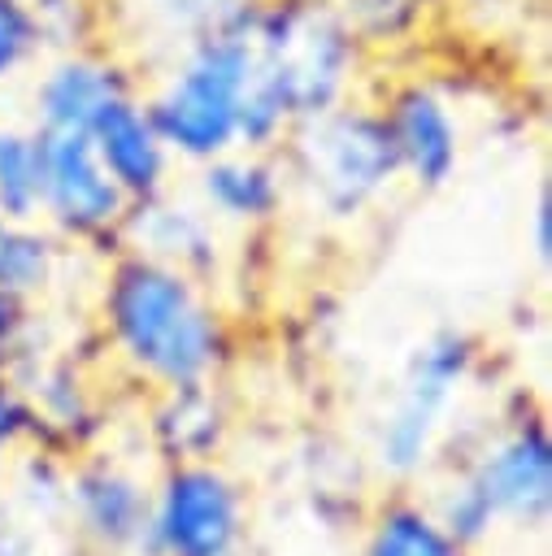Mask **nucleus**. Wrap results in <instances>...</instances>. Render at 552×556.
<instances>
[{
    "mask_svg": "<svg viewBox=\"0 0 552 556\" xmlns=\"http://www.w3.org/2000/svg\"><path fill=\"white\" fill-rule=\"evenodd\" d=\"M248 26L256 61L278 87L291 122L356 96L369 52L330 0H248Z\"/></svg>",
    "mask_w": 552,
    "mask_h": 556,
    "instance_id": "3",
    "label": "nucleus"
},
{
    "mask_svg": "<svg viewBox=\"0 0 552 556\" xmlns=\"http://www.w3.org/2000/svg\"><path fill=\"white\" fill-rule=\"evenodd\" d=\"M0 226H4V213H0Z\"/></svg>",
    "mask_w": 552,
    "mask_h": 556,
    "instance_id": "25",
    "label": "nucleus"
},
{
    "mask_svg": "<svg viewBox=\"0 0 552 556\" xmlns=\"http://www.w3.org/2000/svg\"><path fill=\"white\" fill-rule=\"evenodd\" d=\"M548 486H552V447L539 430H522L509 439L474 478V491L487 500L491 517H539L548 508Z\"/></svg>",
    "mask_w": 552,
    "mask_h": 556,
    "instance_id": "12",
    "label": "nucleus"
},
{
    "mask_svg": "<svg viewBox=\"0 0 552 556\" xmlns=\"http://www.w3.org/2000/svg\"><path fill=\"white\" fill-rule=\"evenodd\" d=\"M39 135L22 126H0V213L4 222L39 217Z\"/></svg>",
    "mask_w": 552,
    "mask_h": 556,
    "instance_id": "16",
    "label": "nucleus"
},
{
    "mask_svg": "<svg viewBox=\"0 0 552 556\" xmlns=\"http://www.w3.org/2000/svg\"><path fill=\"white\" fill-rule=\"evenodd\" d=\"M39 56H48V48L26 0H0V87L26 74Z\"/></svg>",
    "mask_w": 552,
    "mask_h": 556,
    "instance_id": "20",
    "label": "nucleus"
},
{
    "mask_svg": "<svg viewBox=\"0 0 552 556\" xmlns=\"http://www.w3.org/2000/svg\"><path fill=\"white\" fill-rule=\"evenodd\" d=\"M78 500H83V513L91 521V530H100L104 539L122 543L139 530L143 521V500L130 482L113 478V473H96V478H83L78 486Z\"/></svg>",
    "mask_w": 552,
    "mask_h": 556,
    "instance_id": "17",
    "label": "nucleus"
},
{
    "mask_svg": "<svg viewBox=\"0 0 552 556\" xmlns=\"http://www.w3.org/2000/svg\"><path fill=\"white\" fill-rule=\"evenodd\" d=\"M200 195L226 222H269L283 208V169L269 152L230 148L200 165Z\"/></svg>",
    "mask_w": 552,
    "mask_h": 556,
    "instance_id": "11",
    "label": "nucleus"
},
{
    "mask_svg": "<svg viewBox=\"0 0 552 556\" xmlns=\"http://www.w3.org/2000/svg\"><path fill=\"white\" fill-rule=\"evenodd\" d=\"M239 534V508L213 469H178L165 482L156 539L170 556H226Z\"/></svg>",
    "mask_w": 552,
    "mask_h": 556,
    "instance_id": "8",
    "label": "nucleus"
},
{
    "mask_svg": "<svg viewBox=\"0 0 552 556\" xmlns=\"http://www.w3.org/2000/svg\"><path fill=\"white\" fill-rule=\"evenodd\" d=\"M26 9L39 26L48 52L100 43V26H104L100 0H26Z\"/></svg>",
    "mask_w": 552,
    "mask_h": 556,
    "instance_id": "18",
    "label": "nucleus"
},
{
    "mask_svg": "<svg viewBox=\"0 0 552 556\" xmlns=\"http://www.w3.org/2000/svg\"><path fill=\"white\" fill-rule=\"evenodd\" d=\"M4 417H9V404H4V395H0V434H9V421H4Z\"/></svg>",
    "mask_w": 552,
    "mask_h": 556,
    "instance_id": "24",
    "label": "nucleus"
},
{
    "mask_svg": "<svg viewBox=\"0 0 552 556\" xmlns=\"http://www.w3.org/2000/svg\"><path fill=\"white\" fill-rule=\"evenodd\" d=\"M278 148H287L296 182L326 217H356L400 178L396 143L378 104L356 96L291 122Z\"/></svg>",
    "mask_w": 552,
    "mask_h": 556,
    "instance_id": "4",
    "label": "nucleus"
},
{
    "mask_svg": "<svg viewBox=\"0 0 552 556\" xmlns=\"http://www.w3.org/2000/svg\"><path fill=\"white\" fill-rule=\"evenodd\" d=\"M91 148L96 156L104 161V169L113 174V182L130 195V204L139 200H152L165 191V178H170V148L161 143L148 109H143V96H122L113 100L96 122H91Z\"/></svg>",
    "mask_w": 552,
    "mask_h": 556,
    "instance_id": "10",
    "label": "nucleus"
},
{
    "mask_svg": "<svg viewBox=\"0 0 552 556\" xmlns=\"http://www.w3.org/2000/svg\"><path fill=\"white\" fill-rule=\"evenodd\" d=\"M139 91V74L104 43L48 52L30 87V130H91V122L122 96Z\"/></svg>",
    "mask_w": 552,
    "mask_h": 556,
    "instance_id": "6",
    "label": "nucleus"
},
{
    "mask_svg": "<svg viewBox=\"0 0 552 556\" xmlns=\"http://www.w3.org/2000/svg\"><path fill=\"white\" fill-rule=\"evenodd\" d=\"M330 9L343 17V26L356 35V43L365 52L404 48L435 17L422 0H330Z\"/></svg>",
    "mask_w": 552,
    "mask_h": 556,
    "instance_id": "14",
    "label": "nucleus"
},
{
    "mask_svg": "<svg viewBox=\"0 0 552 556\" xmlns=\"http://www.w3.org/2000/svg\"><path fill=\"white\" fill-rule=\"evenodd\" d=\"M461 17H469V22H478L482 30H491V26H504V22H522L535 4H543V0H448Z\"/></svg>",
    "mask_w": 552,
    "mask_h": 556,
    "instance_id": "21",
    "label": "nucleus"
},
{
    "mask_svg": "<svg viewBox=\"0 0 552 556\" xmlns=\"http://www.w3.org/2000/svg\"><path fill=\"white\" fill-rule=\"evenodd\" d=\"M39 135V213L70 239L122 235L130 217V195L113 182L104 161L83 130H35Z\"/></svg>",
    "mask_w": 552,
    "mask_h": 556,
    "instance_id": "5",
    "label": "nucleus"
},
{
    "mask_svg": "<svg viewBox=\"0 0 552 556\" xmlns=\"http://www.w3.org/2000/svg\"><path fill=\"white\" fill-rule=\"evenodd\" d=\"M104 308L130 361L170 387H196L217 356V321L209 304L200 300L191 274L165 261L126 252L109 269Z\"/></svg>",
    "mask_w": 552,
    "mask_h": 556,
    "instance_id": "2",
    "label": "nucleus"
},
{
    "mask_svg": "<svg viewBox=\"0 0 552 556\" xmlns=\"http://www.w3.org/2000/svg\"><path fill=\"white\" fill-rule=\"evenodd\" d=\"M465 361H469V348L456 334H439L417 352L409 387H404V400L391 413V426L382 434V460L391 469H413L422 460L430 426H435V413L448 400L452 382L465 374Z\"/></svg>",
    "mask_w": 552,
    "mask_h": 556,
    "instance_id": "9",
    "label": "nucleus"
},
{
    "mask_svg": "<svg viewBox=\"0 0 552 556\" xmlns=\"http://www.w3.org/2000/svg\"><path fill=\"white\" fill-rule=\"evenodd\" d=\"M122 235L139 243L135 252H143L152 261H165V265H174L183 274H196V269L213 265V256H217L209 222L196 208L165 204L161 195L130 204V217H126Z\"/></svg>",
    "mask_w": 552,
    "mask_h": 556,
    "instance_id": "13",
    "label": "nucleus"
},
{
    "mask_svg": "<svg viewBox=\"0 0 552 556\" xmlns=\"http://www.w3.org/2000/svg\"><path fill=\"white\" fill-rule=\"evenodd\" d=\"M387 135L396 143L400 174L417 187H443L461 165V122L448 96L426 78H400L378 104Z\"/></svg>",
    "mask_w": 552,
    "mask_h": 556,
    "instance_id": "7",
    "label": "nucleus"
},
{
    "mask_svg": "<svg viewBox=\"0 0 552 556\" xmlns=\"http://www.w3.org/2000/svg\"><path fill=\"white\" fill-rule=\"evenodd\" d=\"M57 269V239L35 222H4L0 226V291L22 300L52 282Z\"/></svg>",
    "mask_w": 552,
    "mask_h": 556,
    "instance_id": "15",
    "label": "nucleus"
},
{
    "mask_svg": "<svg viewBox=\"0 0 552 556\" xmlns=\"http://www.w3.org/2000/svg\"><path fill=\"white\" fill-rule=\"evenodd\" d=\"M13 326H17V300L0 291V348H4V339L13 334Z\"/></svg>",
    "mask_w": 552,
    "mask_h": 556,
    "instance_id": "23",
    "label": "nucleus"
},
{
    "mask_svg": "<svg viewBox=\"0 0 552 556\" xmlns=\"http://www.w3.org/2000/svg\"><path fill=\"white\" fill-rule=\"evenodd\" d=\"M369 556H456V543L430 517L413 508H396L378 521Z\"/></svg>",
    "mask_w": 552,
    "mask_h": 556,
    "instance_id": "19",
    "label": "nucleus"
},
{
    "mask_svg": "<svg viewBox=\"0 0 552 556\" xmlns=\"http://www.w3.org/2000/svg\"><path fill=\"white\" fill-rule=\"evenodd\" d=\"M535 226V256L548 265V256H552V204H548V191H539V204H535V217H530Z\"/></svg>",
    "mask_w": 552,
    "mask_h": 556,
    "instance_id": "22",
    "label": "nucleus"
},
{
    "mask_svg": "<svg viewBox=\"0 0 552 556\" xmlns=\"http://www.w3.org/2000/svg\"><path fill=\"white\" fill-rule=\"evenodd\" d=\"M256 70V43L248 26V0L222 9L209 26L183 39L174 65L143 96V109L183 161H213L239 148V100Z\"/></svg>",
    "mask_w": 552,
    "mask_h": 556,
    "instance_id": "1",
    "label": "nucleus"
}]
</instances>
